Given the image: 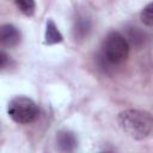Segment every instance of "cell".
Masks as SVG:
<instances>
[{
    "mask_svg": "<svg viewBox=\"0 0 153 153\" xmlns=\"http://www.w3.org/2000/svg\"><path fill=\"white\" fill-rule=\"evenodd\" d=\"M140 18L142 20V23L147 26H153V2L148 4L140 14Z\"/></svg>",
    "mask_w": 153,
    "mask_h": 153,
    "instance_id": "obj_10",
    "label": "cell"
},
{
    "mask_svg": "<svg viewBox=\"0 0 153 153\" xmlns=\"http://www.w3.org/2000/svg\"><path fill=\"white\" fill-rule=\"evenodd\" d=\"M7 112L14 122L20 124H26L32 122L37 117L38 106L32 99L27 97L18 96L11 99V102L8 103Z\"/></svg>",
    "mask_w": 153,
    "mask_h": 153,
    "instance_id": "obj_3",
    "label": "cell"
},
{
    "mask_svg": "<svg viewBox=\"0 0 153 153\" xmlns=\"http://www.w3.org/2000/svg\"><path fill=\"white\" fill-rule=\"evenodd\" d=\"M120 127L134 139L146 137L153 129V116L142 110L128 109L118 115Z\"/></svg>",
    "mask_w": 153,
    "mask_h": 153,
    "instance_id": "obj_1",
    "label": "cell"
},
{
    "mask_svg": "<svg viewBox=\"0 0 153 153\" xmlns=\"http://www.w3.org/2000/svg\"><path fill=\"white\" fill-rule=\"evenodd\" d=\"M91 31V20L85 16H78L74 22V37L78 39H84Z\"/></svg>",
    "mask_w": 153,
    "mask_h": 153,
    "instance_id": "obj_5",
    "label": "cell"
},
{
    "mask_svg": "<svg viewBox=\"0 0 153 153\" xmlns=\"http://www.w3.org/2000/svg\"><path fill=\"white\" fill-rule=\"evenodd\" d=\"M57 145L61 151L72 152L76 147V137L71 131H60L57 134Z\"/></svg>",
    "mask_w": 153,
    "mask_h": 153,
    "instance_id": "obj_6",
    "label": "cell"
},
{
    "mask_svg": "<svg viewBox=\"0 0 153 153\" xmlns=\"http://www.w3.org/2000/svg\"><path fill=\"white\" fill-rule=\"evenodd\" d=\"M129 53V43L124 36L117 31L110 32L104 42L103 48V59L110 65L122 63Z\"/></svg>",
    "mask_w": 153,
    "mask_h": 153,
    "instance_id": "obj_2",
    "label": "cell"
},
{
    "mask_svg": "<svg viewBox=\"0 0 153 153\" xmlns=\"http://www.w3.org/2000/svg\"><path fill=\"white\" fill-rule=\"evenodd\" d=\"M18 8L25 16H32L35 13V0H14Z\"/></svg>",
    "mask_w": 153,
    "mask_h": 153,
    "instance_id": "obj_9",
    "label": "cell"
},
{
    "mask_svg": "<svg viewBox=\"0 0 153 153\" xmlns=\"http://www.w3.org/2000/svg\"><path fill=\"white\" fill-rule=\"evenodd\" d=\"M0 41L4 47H16L20 42V32L16 26L5 24L0 29Z\"/></svg>",
    "mask_w": 153,
    "mask_h": 153,
    "instance_id": "obj_4",
    "label": "cell"
},
{
    "mask_svg": "<svg viewBox=\"0 0 153 153\" xmlns=\"http://www.w3.org/2000/svg\"><path fill=\"white\" fill-rule=\"evenodd\" d=\"M7 61H8V56L5 54V51H1L0 53V66H1V68H5L6 67Z\"/></svg>",
    "mask_w": 153,
    "mask_h": 153,
    "instance_id": "obj_11",
    "label": "cell"
},
{
    "mask_svg": "<svg viewBox=\"0 0 153 153\" xmlns=\"http://www.w3.org/2000/svg\"><path fill=\"white\" fill-rule=\"evenodd\" d=\"M127 41L134 47H141L145 42V33L135 26H131L127 31Z\"/></svg>",
    "mask_w": 153,
    "mask_h": 153,
    "instance_id": "obj_8",
    "label": "cell"
},
{
    "mask_svg": "<svg viewBox=\"0 0 153 153\" xmlns=\"http://www.w3.org/2000/svg\"><path fill=\"white\" fill-rule=\"evenodd\" d=\"M44 38H45V39H44L45 44H49V45L60 43V42H62V39H63L61 32L59 31L57 26L55 25V23H54L51 19H49V20L47 22Z\"/></svg>",
    "mask_w": 153,
    "mask_h": 153,
    "instance_id": "obj_7",
    "label": "cell"
}]
</instances>
